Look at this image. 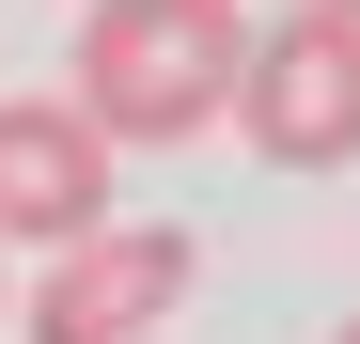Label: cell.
<instances>
[{
    "label": "cell",
    "instance_id": "5b68a950",
    "mask_svg": "<svg viewBox=\"0 0 360 344\" xmlns=\"http://www.w3.org/2000/svg\"><path fill=\"white\" fill-rule=\"evenodd\" d=\"M314 16H345V32H360V0H314Z\"/></svg>",
    "mask_w": 360,
    "mask_h": 344
},
{
    "label": "cell",
    "instance_id": "3957f363",
    "mask_svg": "<svg viewBox=\"0 0 360 344\" xmlns=\"http://www.w3.org/2000/svg\"><path fill=\"white\" fill-rule=\"evenodd\" d=\"M188 298V235H157V219H110V235L79 251H47L16 282V313L0 329H32V344H157V313Z\"/></svg>",
    "mask_w": 360,
    "mask_h": 344
},
{
    "label": "cell",
    "instance_id": "52a82bcc",
    "mask_svg": "<svg viewBox=\"0 0 360 344\" xmlns=\"http://www.w3.org/2000/svg\"><path fill=\"white\" fill-rule=\"evenodd\" d=\"M329 344H360V313H345V329H329Z\"/></svg>",
    "mask_w": 360,
    "mask_h": 344
},
{
    "label": "cell",
    "instance_id": "7a4b0ae2",
    "mask_svg": "<svg viewBox=\"0 0 360 344\" xmlns=\"http://www.w3.org/2000/svg\"><path fill=\"white\" fill-rule=\"evenodd\" d=\"M235 126H251V157H282V172H329V157H360V32L345 16H266L251 47H235Z\"/></svg>",
    "mask_w": 360,
    "mask_h": 344
},
{
    "label": "cell",
    "instance_id": "6da1fadb",
    "mask_svg": "<svg viewBox=\"0 0 360 344\" xmlns=\"http://www.w3.org/2000/svg\"><path fill=\"white\" fill-rule=\"evenodd\" d=\"M235 0H94L79 16V126L94 141H204L235 110Z\"/></svg>",
    "mask_w": 360,
    "mask_h": 344
},
{
    "label": "cell",
    "instance_id": "277c9868",
    "mask_svg": "<svg viewBox=\"0 0 360 344\" xmlns=\"http://www.w3.org/2000/svg\"><path fill=\"white\" fill-rule=\"evenodd\" d=\"M110 235V141L63 94H0V251H79Z\"/></svg>",
    "mask_w": 360,
    "mask_h": 344
},
{
    "label": "cell",
    "instance_id": "8992f818",
    "mask_svg": "<svg viewBox=\"0 0 360 344\" xmlns=\"http://www.w3.org/2000/svg\"><path fill=\"white\" fill-rule=\"evenodd\" d=\"M0 313H16V266H0Z\"/></svg>",
    "mask_w": 360,
    "mask_h": 344
}]
</instances>
